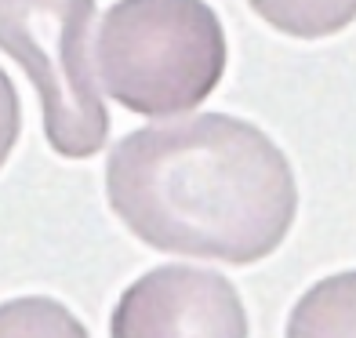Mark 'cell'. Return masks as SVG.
Masks as SVG:
<instances>
[{
    "mask_svg": "<svg viewBox=\"0 0 356 338\" xmlns=\"http://www.w3.org/2000/svg\"><path fill=\"white\" fill-rule=\"evenodd\" d=\"M0 338H88V331L62 302L26 295L0 302Z\"/></svg>",
    "mask_w": 356,
    "mask_h": 338,
    "instance_id": "obj_6",
    "label": "cell"
},
{
    "mask_svg": "<svg viewBox=\"0 0 356 338\" xmlns=\"http://www.w3.org/2000/svg\"><path fill=\"white\" fill-rule=\"evenodd\" d=\"M225 73L218 15L197 0H120L102 15L95 77L113 102L142 117L200 106Z\"/></svg>",
    "mask_w": 356,
    "mask_h": 338,
    "instance_id": "obj_2",
    "label": "cell"
},
{
    "mask_svg": "<svg viewBox=\"0 0 356 338\" xmlns=\"http://www.w3.org/2000/svg\"><path fill=\"white\" fill-rule=\"evenodd\" d=\"M19 127H22V106H19V91H15L11 77L0 70V168L11 156L15 142H19Z\"/></svg>",
    "mask_w": 356,
    "mask_h": 338,
    "instance_id": "obj_7",
    "label": "cell"
},
{
    "mask_svg": "<svg viewBox=\"0 0 356 338\" xmlns=\"http://www.w3.org/2000/svg\"><path fill=\"white\" fill-rule=\"evenodd\" d=\"M106 197L153 251L229 266L269 259L298 215L284 150L229 113L149 124L120 138L109 150Z\"/></svg>",
    "mask_w": 356,
    "mask_h": 338,
    "instance_id": "obj_1",
    "label": "cell"
},
{
    "mask_svg": "<svg viewBox=\"0 0 356 338\" xmlns=\"http://www.w3.org/2000/svg\"><path fill=\"white\" fill-rule=\"evenodd\" d=\"M91 26L95 0H0V51L19 62L37 88L44 135L66 160L95 156L109 138V113L95 77Z\"/></svg>",
    "mask_w": 356,
    "mask_h": 338,
    "instance_id": "obj_3",
    "label": "cell"
},
{
    "mask_svg": "<svg viewBox=\"0 0 356 338\" xmlns=\"http://www.w3.org/2000/svg\"><path fill=\"white\" fill-rule=\"evenodd\" d=\"M109 338H248V313L222 273L156 266L113 305Z\"/></svg>",
    "mask_w": 356,
    "mask_h": 338,
    "instance_id": "obj_4",
    "label": "cell"
},
{
    "mask_svg": "<svg viewBox=\"0 0 356 338\" xmlns=\"http://www.w3.org/2000/svg\"><path fill=\"white\" fill-rule=\"evenodd\" d=\"M284 338H356V269L316 280L295 302Z\"/></svg>",
    "mask_w": 356,
    "mask_h": 338,
    "instance_id": "obj_5",
    "label": "cell"
}]
</instances>
